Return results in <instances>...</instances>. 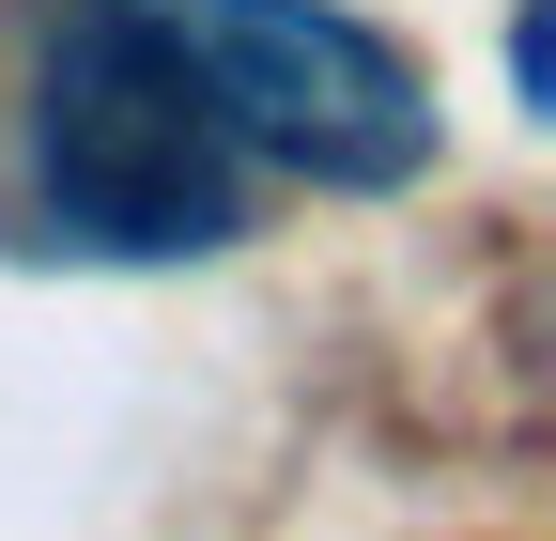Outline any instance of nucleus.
<instances>
[{
	"label": "nucleus",
	"mask_w": 556,
	"mask_h": 541,
	"mask_svg": "<svg viewBox=\"0 0 556 541\" xmlns=\"http://www.w3.org/2000/svg\"><path fill=\"white\" fill-rule=\"evenodd\" d=\"M31 186L78 248L170 263V248H232L248 232V140L217 93L186 78V47L139 0H62L31 47Z\"/></svg>",
	"instance_id": "f257e3e1"
},
{
	"label": "nucleus",
	"mask_w": 556,
	"mask_h": 541,
	"mask_svg": "<svg viewBox=\"0 0 556 541\" xmlns=\"http://www.w3.org/2000/svg\"><path fill=\"white\" fill-rule=\"evenodd\" d=\"M232 140L294 155L309 186H402L433 155V78L340 0H139Z\"/></svg>",
	"instance_id": "f03ea898"
}]
</instances>
